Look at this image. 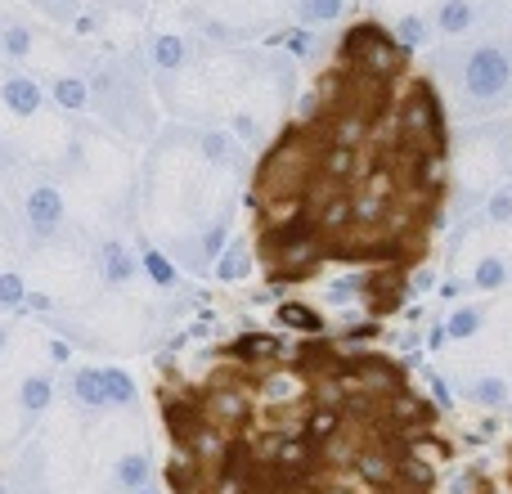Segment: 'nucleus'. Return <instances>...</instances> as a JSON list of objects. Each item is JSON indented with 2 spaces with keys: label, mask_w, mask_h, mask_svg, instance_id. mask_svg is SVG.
I'll return each mask as SVG.
<instances>
[{
  "label": "nucleus",
  "mask_w": 512,
  "mask_h": 494,
  "mask_svg": "<svg viewBox=\"0 0 512 494\" xmlns=\"http://www.w3.org/2000/svg\"><path fill=\"white\" fill-rule=\"evenodd\" d=\"M432 72L441 77L454 122H490L512 108V23H490L463 41L432 45Z\"/></svg>",
  "instance_id": "obj_1"
},
{
  "label": "nucleus",
  "mask_w": 512,
  "mask_h": 494,
  "mask_svg": "<svg viewBox=\"0 0 512 494\" xmlns=\"http://www.w3.org/2000/svg\"><path fill=\"white\" fill-rule=\"evenodd\" d=\"M144 54L140 50H117L99 54L86 63V86H90V113L104 126H113L122 140H149L158 113L149 99V81H144Z\"/></svg>",
  "instance_id": "obj_2"
},
{
  "label": "nucleus",
  "mask_w": 512,
  "mask_h": 494,
  "mask_svg": "<svg viewBox=\"0 0 512 494\" xmlns=\"http://www.w3.org/2000/svg\"><path fill=\"white\" fill-rule=\"evenodd\" d=\"M18 230L32 247H68L77 239L72 207L59 176L50 171H27L23 194H18Z\"/></svg>",
  "instance_id": "obj_3"
},
{
  "label": "nucleus",
  "mask_w": 512,
  "mask_h": 494,
  "mask_svg": "<svg viewBox=\"0 0 512 494\" xmlns=\"http://www.w3.org/2000/svg\"><path fill=\"white\" fill-rule=\"evenodd\" d=\"M144 68H149V77L158 81L162 90H171L176 81H185L189 72L198 68V59H203V45L194 41L189 32H176V27H153V32H144Z\"/></svg>",
  "instance_id": "obj_4"
},
{
  "label": "nucleus",
  "mask_w": 512,
  "mask_h": 494,
  "mask_svg": "<svg viewBox=\"0 0 512 494\" xmlns=\"http://www.w3.org/2000/svg\"><path fill=\"white\" fill-rule=\"evenodd\" d=\"M90 270H95L99 288H131V283H144L140 252L126 239H117V234H104V239L90 243Z\"/></svg>",
  "instance_id": "obj_5"
},
{
  "label": "nucleus",
  "mask_w": 512,
  "mask_h": 494,
  "mask_svg": "<svg viewBox=\"0 0 512 494\" xmlns=\"http://www.w3.org/2000/svg\"><path fill=\"white\" fill-rule=\"evenodd\" d=\"M185 135H189V144H194V153L212 171L239 176V171L248 167V144H243L230 126H212V122H207V126H194V131H185Z\"/></svg>",
  "instance_id": "obj_6"
},
{
  "label": "nucleus",
  "mask_w": 512,
  "mask_h": 494,
  "mask_svg": "<svg viewBox=\"0 0 512 494\" xmlns=\"http://www.w3.org/2000/svg\"><path fill=\"white\" fill-rule=\"evenodd\" d=\"M45 81L36 77V72L18 68V63H5V72H0V108H5L14 122H36V117L45 113Z\"/></svg>",
  "instance_id": "obj_7"
},
{
  "label": "nucleus",
  "mask_w": 512,
  "mask_h": 494,
  "mask_svg": "<svg viewBox=\"0 0 512 494\" xmlns=\"http://www.w3.org/2000/svg\"><path fill=\"white\" fill-rule=\"evenodd\" d=\"M54 396H59V382H54L50 369H27L23 378L14 382V409L23 423H36V418L54 405Z\"/></svg>",
  "instance_id": "obj_8"
},
{
  "label": "nucleus",
  "mask_w": 512,
  "mask_h": 494,
  "mask_svg": "<svg viewBox=\"0 0 512 494\" xmlns=\"http://www.w3.org/2000/svg\"><path fill=\"white\" fill-rule=\"evenodd\" d=\"M45 99H50L63 117H86L90 113L86 72H54V77H45Z\"/></svg>",
  "instance_id": "obj_9"
},
{
  "label": "nucleus",
  "mask_w": 512,
  "mask_h": 494,
  "mask_svg": "<svg viewBox=\"0 0 512 494\" xmlns=\"http://www.w3.org/2000/svg\"><path fill=\"white\" fill-rule=\"evenodd\" d=\"M68 391H72V405L86 409L90 418L95 414H108V382H104V364H77L68 378Z\"/></svg>",
  "instance_id": "obj_10"
},
{
  "label": "nucleus",
  "mask_w": 512,
  "mask_h": 494,
  "mask_svg": "<svg viewBox=\"0 0 512 494\" xmlns=\"http://www.w3.org/2000/svg\"><path fill=\"white\" fill-rule=\"evenodd\" d=\"M387 32L405 54H423L436 45V27H432V14H427V9H405V14H396L387 23Z\"/></svg>",
  "instance_id": "obj_11"
},
{
  "label": "nucleus",
  "mask_w": 512,
  "mask_h": 494,
  "mask_svg": "<svg viewBox=\"0 0 512 494\" xmlns=\"http://www.w3.org/2000/svg\"><path fill=\"white\" fill-rule=\"evenodd\" d=\"M265 45H279V50L288 54V59L310 63L315 54H324V50H328V36H324V32H315V27L288 23L283 32H265Z\"/></svg>",
  "instance_id": "obj_12"
},
{
  "label": "nucleus",
  "mask_w": 512,
  "mask_h": 494,
  "mask_svg": "<svg viewBox=\"0 0 512 494\" xmlns=\"http://www.w3.org/2000/svg\"><path fill=\"white\" fill-rule=\"evenodd\" d=\"M463 279H468L472 292H508L512 288V256L508 252H481Z\"/></svg>",
  "instance_id": "obj_13"
},
{
  "label": "nucleus",
  "mask_w": 512,
  "mask_h": 494,
  "mask_svg": "<svg viewBox=\"0 0 512 494\" xmlns=\"http://www.w3.org/2000/svg\"><path fill=\"white\" fill-rule=\"evenodd\" d=\"M32 54H36V27L18 14H0V59L27 68Z\"/></svg>",
  "instance_id": "obj_14"
},
{
  "label": "nucleus",
  "mask_w": 512,
  "mask_h": 494,
  "mask_svg": "<svg viewBox=\"0 0 512 494\" xmlns=\"http://www.w3.org/2000/svg\"><path fill=\"white\" fill-rule=\"evenodd\" d=\"M283 9H288L292 23L301 27H315V32H328V27H337L346 18V0H283Z\"/></svg>",
  "instance_id": "obj_15"
},
{
  "label": "nucleus",
  "mask_w": 512,
  "mask_h": 494,
  "mask_svg": "<svg viewBox=\"0 0 512 494\" xmlns=\"http://www.w3.org/2000/svg\"><path fill=\"white\" fill-rule=\"evenodd\" d=\"M113 486L117 494H135L153 486V454L149 450H122L113 463Z\"/></svg>",
  "instance_id": "obj_16"
},
{
  "label": "nucleus",
  "mask_w": 512,
  "mask_h": 494,
  "mask_svg": "<svg viewBox=\"0 0 512 494\" xmlns=\"http://www.w3.org/2000/svg\"><path fill=\"white\" fill-rule=\"evenodd\" d=\"M135 252H140L144 283H153V288H162V292H176V288H180V270H176V261H171V256L162 252V247L140 243Z\"/></svg>",
  "instance_id": "obj_17"
},
{
  "label": "nucleus",
  "mask_w": 512,
  "mask_h": 494,
  "mask_svg": "<svg viewBox=\"0 0 512 494\" xmlns=\"http://www.w3.org/2000/svg\"><path fill=\"white\" fill-rule=\"evenodd\" d=\"M212 274L221 283H243L252 274V247L248 243H225L221 256L212 261Z\"/></svg>",
  "instance_id": "obj_18"
},
{
  "label": "nucleus",
  "mask_w": 512,
  "mask_h": 494,
  "mask_svg": "<svg viewBox=\"0 0 512 494\" xmlns=\"http://www.w3.org/2000/svg\"><path fill=\"white\" fill-rule=\"evenodd\" d=\"M486 319H490V310L486 306H454L450 315H445V337L450 342H472V337L486 328Z\"/></svg>",
  "instance_id": "obj_19"
},
{
  "label": "nucleus",
  "mask_w": 512,
  "mask_h": 494,
  "mask_svg": "<svg viewBox=\"0 0 512 494\" xmlns=\"http://www.w3.org/2000/svg\"><path fill=\"white\" fill-rule=\"evenodd\" d=\"M468 400H477L481 409H508L512 405V382L499 373H481L468 382Z\"/></svg>",
  "instance_id": "obj_20"
},
{
  "label": "nucleus",
  "mask_w": 512,
  "mask_h": 494,
  "mask_svg": "<svg viewBox=\"0 0 512 494\" xmlns=\"http://www.w3.org/2000/svg\"><path fill=\"white\" fill-rule=\"evenodd\" d=\"M274 319H279L283 328H297V333H306V337L324 333V315H319L315 306H306V301H283V306L274 310Z\"/></svg>",
  "instance_id": "obj_21"
},
{
  "label": "nucleus",
  "mask_w": 512,
  "mask_h": 494,
  "mask_svg": "<svg viewBox=\"0 0 512 494\" xmlns=\"http://www.w3.org/2000/svg\"><path fill=\"white\" fill-rule=\"evenodd\" d=\"M104 382H108V409H135L140 387H135V378L122 364H104Z\"/></svg>",
  "instance_id": "obj_22"
},
{
  "label": "nucleus",
  "mask_w": 512,
  "mask_h": 494,
  "mask_svg": "<svg viewBox=\"0 0 512 494\" xmlns=\"http://www.w3.org/2000/svg\"><path fill=\"white\" fill-rule=\"evenodd\" d=\"M27 274L18 265H5L0 270V310H23L27 306Z\"/></svg>",
  "instance_id": "obj_23"
},
{
  "label": "nucleus",
  "mask_w": 512,
  "mask_h": 494,
  "mask_svg": "<svg viewBox=\"0 0 512 494\" xmlns=\"http://www.w3.org/2000/svg\"><path fill=\"white\" fill-rule=\"evenodd\" d=\"M36 9H41L45 18H50L54 27H72V18L86 9V0H32Z\"/></svg>",
  "instance_id": "obj_24"
},
{
  "label": "nucleus",
  "mask_w": 512,
  "mask_h": 494,
  "mask_svg": "<svg viewBox=\"0 0 512 494\" xmlns=\"http://www.w3.org/2000/svg\"><path fill=\"white\" fill-rule=\"evenodd\" d=\"M360 472L369 481H378V486H391L396 481V472H400V463L391 459V454H364L360 459Z\"/></svg>",
  "instance_id": "obj_25"
},
{
  "label": "nucleus",
  "mask_w": 512,
  "mask_h": 494,
  "mask_svg": "<svg viewBox=\"0 0 512 494\" xmlns=\"http://www.w3.org/2000/svg\"><path fill=\"white\" fill-rule=\"evenodd\" d=\"M333 360H337V346L324 333H315V342L301 346V369H328Z\"/></svg>",
  "instance_id": "obj_26"
},
{
  "label": "nucleus",
  "mask_w": 512,
  "mask_h": 494,
  "mask_svg": "<svg viewBox=\"0 0 512 494\" xmlns=\"http://www.w3.org/2000/svg\"><path fill=\"white\" fill-rule=\"evenodd\" d=\"M337 423H342V414H333V409L324 405L319 414H310V418H306V432H301V436H306V441H315V445H324L328 436L337 432Z\"/></svg>",
  "instance_id": "obj_27"
},
{
  "label": "nucleus",
  "mask_w": 512,
  "mask_h": 494,
  "mask_svg": "<svg viewBox=\"0 0 512 494\" xmlns=\"http://www.w3.org/2000/svg\"><path fill=\"white\" fill-rule=\"evenodd\" d=\"M234 355H239V360H256V355H274V337H239V342H234Z\"/></svg>",
  "instance_id": "obj_28"
},
{
  "label": "nucleus",
  "mask_w": 512,
  "mask_h": 494,
  "mask_svg": "<svg viewBox=\"0 0 512 494\" xmlns=\"http://www.w3.org/2000/svg\"><path fill=\"white\" fill-rule=\"evenodd\" d=\"M45 360H50L54 369H68L72 364V342L68 337H50V342H45Z\"/></svg>",
  "instance_id": "obj_29"
},
{
  "label": "nucleus",
  "mask_w": 512,
  "mask_h": 494,
  "mask_svg": "<svg viewBox=\"0 0 512 494\" xmlns=\"http://www.w3.org/2000/svg\"><path fill=\"white\" fill-rule=\"evenodd\" d=\"M216 494H252V481L248 477H221Z\"/></svg>",
  "instance_id": "obj_30"
},
{
  "label": "nucleus",
  "mask_w": 512,
  "mask_h": 494,
  "mask_svg": "<svg viewBox=\"0 0 512 494\" xmlns=\"http://www.w3.org/2000/svg\"><path fill=\"white\" fill-rule=\"evenodd\" d=\"M9 346H14V328H9V324H0V360H5V355H9Z\"/></svg>",
  "instance_id": "obj_31"
},
{
  "label": "nucleus",
  "mask_w": 512,
  "mask_h": 494,
  "mask_svg": "<svg viewBox=\"0 0 512 494\" xmlns=\"http://www.w3.org/2000/svg\"><path fill=\"white\" fill-rule=\"evenodd\" d=\"M427 283H432V270H418V274H414V279H409V292H423V288H427Z\"/></svg>",
  "instance_id": "obj_32"
},
{
  "label": "nucleus",
  "mask_w": 512,
  "mask_h": 494,
  "mask_svg": "<svg viewBox=\"0 0 512 494\" xmlns=\"http://www.w3.org/2000/svg\"><path fill=\"white\" fill-rule=\"evenodd\" d=\"M0 494H18V490H14V481H5V477H0Z\"/></svg>",
  "instance_id": "obj_33"
},
{
  "label": "nucleus",
  "mask_w": 512,
  "mask_h": 494,
  "mask_svg": "<svg viewBox=\"0 0 512 494\" xmlns=\"http://www.w3.org/2000/svg\"><path fill=\"white\" fill-rule=\"evenodd\" d=\"M135 494H162L158 486H144V490H135Z\"/></svg>",
  "instance_id": "obj_34"
}]
</instances>
